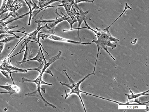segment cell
Instances as JSON below:
<instances>
[{"label": "cell", "mask_w": 149, "mask_h": 112, "mask_svg": "<svg viewBox=\"0 0 149 112\" xmlns=\"http://www.w3.org/2000/svg\"><path fill=\"white\" fill-rule=\"evenodd\" d=\"M84 22H85V24L86 27H80V28H79L78 29V37L80 38V40H81V39L80 36H79V30L81 29H90L91 31H93V32H95V36H96L97 38V40H96V41L95 40H93V41H92L93 43H95V44H97V49H98L97 54V60H96V61H95V67H94V70H93V72L95 73L97 61L98 60L99 52H100V49H104L113 59L114 60H115V61L116 60L115 58L109 52L108 49H107V47H110L113 49L114 48H115L116 47V45L115 44L112 43L111 41H113L114 43H118L119 39L113 37L111 36V34H110V33H107V32H103V31H102L101 29H99L97 27H95V29L97 30V31H95V29H92L91 27H90V26H88V24H87V22H86V20H85Z\"/></svg>", "instance_id": "obj_1"}, {"label": "cell", "mask_w": 149, "mask_h": 112, "mask_svg": "<svg viewBox=\"0 0 149 112\" xmlns=\"http://www.w3.org/2000/svg\"><path fill=\"white\" fill-rule=\"evenodd\" d=\"M61 54H62V51H59V52L57 55L53 56L52 57H51V58H50L48 60V61H46L45 59L44 60V67H43L42 71L41 73H40V74H39L38 77L35 80H29V79H26V78H24V77L22 78L23 81L34 82V83L36 84V86H37V88H36V90L35 91L32 92V93H30L25 94V95H27L28 96H34V97H38V98H40L43 101V102H44V104H45V105L46 107L51 106V107H52L53 108H56L54 105H53L52 104L50 103L49 102H48L47 101H46L45 100V99L44 98V97H43L41 93L40 89H41L43 90V91L44 93H45V88L44 89L43 88H41V85L45 84V85L52 86V84L47 83H46V82H45L43 81V73L46 72V73H48L49 74H50L52 76H53V74L52 73L51 70H50L48 69V67L51 65L52 63H53L54 62H55L57 60L59 59L60 56L61 55Z\"/></svg>", "instance_id": "obj_2"}, {"label": "cell", "mask_w": 149, "mask_h": 112, "mask_svg": "<svg viewBox=\"0 0 149 112\" xmlns=\"http://www.w3.org/2000/svg\"><path fill=\"white\" fill-rule=\"evenodd\" d=\"M64 71L65 72V73L66 74V76H67V77L68 79H69V84H67L64 83H62V82H60V83L62 85H63V86H66L68 87V88H69L71 89V92H70L69 94H67V92H66V90L65 91H66V97H65V99H66L68 98V97L70 96L71 95V94H76L78 95V96L80 98V100L81 101L82 105L83 106L84 109V110H85V112H86V108H85L84 104L83 101V99L81 98V95H80V94L81 93V90H80L79 87H80V84H81L85 79H86V78H88V77L91 76V75H95V73H94V72L90 73V74L88 75H86V76L83 79H82L81 80H80L78 82H75L71 77H70L68 76V74L66 72L65 70H64Z\"/></svg>", "instance_id": "obj_3"}, {"label": "cell", "mask_w": 149, "mask_h": 112, "mask_svg": "<svg viewBox=\"0 0 149 112\" xmlns=\"http://www.w3.org/2000/svg\"><path fill=\"white\" fill-rule=\"evenodd\" d=\"M24 17V15H20V17L17 18H15V19H10V20L7 22H3V20H0V34H11L14 35L15 36H17L15 34V32H20V33H22V34H26V32H25L24 31H22V29H24V27H22L21 29H19V30H17V31H12L11 29L14 28H16V27H18L19 26H12V27H8V24L10 22H13L15 20H17L19 19H22Z\"/></svg>", "instance_id": "obj_4"}, {"label": "cell", "mask_w": 149, "mask_h": 112, "mask_svg": "<svg viewBox=\"0 0 149 112\" xmlns=\"http://www.w3.org/2000/svg\"><path fill=\"white\" fill-rule=\"evenodd\" d=\"M66 20H67V18L61 16V18L59 19H58L57 17H56V19L54 20H43L42 17L39 20H36L35 22L37 24L40 23V24H44V26L41 27L42 29L45 28L47 30L50 31L52 33V34H54V29L56 26L60 22H62Z\"/></svg>", "instance_id": "obj_5"}, {"label": "cell", "mask_w": 149, "mask_h": 112, "mask_svg": "<svg viewBox=\"0 0 149 112\" xmlns=\"http://www.w3.org/2000/svg\"><path fill=\"white\" fill-rule=\"evenodd\" d=\"M74 7L76 9H77L76 10L78 11V12H76L74 13V17L76 18L77 21L78 22V28L63 29L62 31L63 32L78 29L79 28H80L82 22H83L84 21L86 20L87 19V18L86 17V14H88V12H90V10H88L86 12H84L83 10H81V6L78 5V4H74Z\"/></svg>", "instance_id": "obj_6"}, {"label": "cell", "mask_w": 149, "mask_h": 112, "mask_svg": "<svg viewBox=\"0 0 149 112\" xmlns=\"http://www.w3.org/2000/svg\"><path fill=\"white\" fill-rule=\"evenodd\" d=\"M59 2L62 4L60 5L48 6L46 9L48 8H54V7H64L67 14V16L74 14L76 12V9L74 7V0H59Z\"/></svg>", "instance_id": "obj_7"}, {"label": "cell", "mask_w": 149, "mask_h": 112, "mask_svg": "<svg viewBox=\"0 0 149 112\" xmlns=\"http://www.w3.org/2000/svg\"><path fill=\"white\" fill-rule=\"evenodd\" d=\"M39 35L40 37L42 39H45V38H48L51 40H54L56 41H63V42H66V43H71L72 44H84V45H87V44H91V43H81V42H79V41H72L70 39H66L63 37H59L58 36H54L52 34H44L42 32H39Z\"/></svg>", "instance_id": "obj_8"}, {"label": "cell", "mask_w": 149, "mask_h": 112, "mask_svg": "<svg viewBox=\"0 0 149 112\" xmlns=\"http://www.w3.org/2000/svg\"><path fill=\"white\" fill-rule=\"evenodd\" d=\"M37 1H38L37 4H36V6L33 7L35 9L32 12V16H33L32 19L34 18V17L40 11L44 10L45 8L46 9L48 6H49L50 4L54 2H59V0H37Z\"/></svg>", "instance_id": "obj_9"}, {"label": "cell", "mask_w": 149, "mask_h": 112, "mask_svg": "<svg viewBox=\"0 0 149 112\" xmlns=\"http://www.w3.org/2000/svg\"><path fill=\"white\" fill-rule=\"evenodd\" d=\"M38 27L36 29L34 32H31V33H26V34L28 36L27 39H24V41H26L28 42H33L32 41H34L36 43H38V38H37V34H38V32H40V29H42V27L41 26L42 24L38 23Z\"/></svg>", "instance_id": "obj_10"}, {"label": "cell", "mask_w": 149, "mask_h": 112, "mask_svg": "<svg viewBox=\"0 0 149 112\" xmlns=\"http://www.w3.org/2000/svg\"><path fill=\"white\" fill-rule=\"evenodd\" d=\"M15 1V0H3L2 7L0 8V16L6 12H10Z\"/></svg>", "instance_id": "obj_11"}, {"label": "cell", "mask_w": 149, "mask_h": 112, "mask_svg": "<svg viewBox=\"0 0 149 112\" xmlns=\"http://www.w3.org/2000/svg\"><path fill=\"white\" fill-rule=\"evenodd\" d=\"M0 88L7 90V91L9 93L10 96L13 94L19 93H20V87L18 85H16L15 84H13L12 85H6V86L0 85Z\"/></svg>", "instance_id": "obj_12"}, {"label": "cell", "mask_w": 149, "mask_h": 112, "mask_svg": "<svg viewBox=\"0 0 149 112\" xmlns=\"http://www.w3.org/2000/svg\"><path fill=\"white\" fill-rule=\"evenodd\" d=\"M24 43H25V46H26V49L24 50L25 53H24V55L23 60H22V61H16L15 62L16 63L22 64V62L26 61V60L31 59V58L32 56V53L31 52V50L32 49V47L30 45H29V42H28V41H24Z\"/></svg>", "instance_id": "obj_13"}, {"label": "cell", "mask_w": 149, "mask_h": 112, "mask_svg": "<svg viewBox=\"0 0 149 112\" xmlns=\"http://www.w3.org/2000/svg\"><path fill=\"white\" fill-rule=\"evenodd\" d=\"M39 46L40 48H39L38 52L37 55H36V57H34L33 58H31V59H29V60H26V61H24V62H22V63H24V62H28V61H31V60H36V61H37L38 62H39L40 64L42 63L44 61V60H45V58L44 57L43 54V52L42 51V49H41V48L40 46L39 45Z\"/></svg>", "instance_id": "obj_14"}, {"label": "cell", "mask_w": 149, "mask_h": 112, "mask_svg": "<svg viewBox=\"0 0 149 112\" xmlns=\"http://www.w3.org/2000/svg\"><path fill=\"white\" fill-rule=\"evenodd\" d=\"M129 91L130 92L131 94H124V95H126L127 97H128V100L127 102H129L130 101L133 100V99H137L138 97L141 96H149V94L147 93L148 92H149V90H147L145 92H144L143 93H141L135 94L132 92L130 88H129Z\"/></svg>", "instance_id": "obj_15"}, {"label": "cell", "mask_w": 149, "mask_h": 112, "mask_svg": "<svg viewBox=\"0 0 149 112\" xmlns=\"http://www.w3.org/2000/svg\"><path fill=\"white\" fill-rule=\"evenodd\" d=\"M26 5V4L24 0H17V1H15L14 3L13 4V6H12V9L10 10V12L16 13L21 7Z\"/></svg>", "instance_id": "obj_16"}, {"label": "cell", "mask_w": 149, "mask_h": 112, "mask_svg": "<svg viewBox=\"0 0 149 112\" xmlns=\"http://www.w3.org/2000/svg\"><path fill=\"white\" fill-rule=\"evenodd\" d=\"M61 12V14H62V15H63V16H64V17L67 18V20H67V21H68V22L69 23L70 27H71V29H72L73 24L75 23V22H78L76 18L75 17H74V15H69V16H67V15H64V14H63L62 12Z\"/></svg>", "instance_id": "obj_17"}, {"label": "cell", "mask_w": 149, "mask_h": 112, "mask_svg": "<svg viewBox=\"0 0 149 112\" xmlns=\"http://www.w3.org/2000/svg\"><path fill=\"white\" fill-rule=\"evenodd\" d=\"M17 38H21L19 36H13V37H10V36H8V37H6L4 39H2L0 41V43H7L10 42V41H14L15 39Z\"/></svg>", "instance_id": "obj_18"}, {"label": "cell", "mask_w": 149, "mask_h": 112, "mask_svg": "<svg viewBox=\"0 0 149 112\" xmlns=\"http://www.w3.org/2000/svg\"><path fill=\"white\" fill-rule=\"evenodd\" d=\"M126 107V109H128V110H130V109H133V110H135V109H142L140 108V106H136L135 105H129L128 104H123Z\"/></svg>", "instance_id": "obj_19"}, {"label": "cell", "mask_w": 149, "mask_h": 112, "mask_svg": "<svg viewBox=\"0 0 149 112\" xmlns=\"http://www.w3.org/2000/svg\"><path fill=\"white\" fill-rule=\"evenodd\" d=\"M95 0H74V4H78L81 2H87V3H93Z\"/></svg>", "instance_id": "obj_20"}, {"label": "cell", "mask_w": 149, "mask_h": 112, "mask_svg": "<svg viewBox=\"0 0 149 112\" xmlns=\"http://www.w3.org/2000/svg\"><path fill=\"white\" fill-rule=\"evenodd\" d=\"M1 72L4 75V76H5L7 78H9V72L7 71H5V70H1Z\"/></svg>", "instance_id": "obj_21"}, {"label": "cell", "mask_w": 149, "mask_h": 112, "mask_svg": "<svg viewBox=\"0 0 149 112\" xmlns=\"http://www.w3.org/2000/svg\"><path fill=\"white\" fill-rule=\"evenodd\" d=\"M9 35L8 34H0V40L5 38L6 37H8Z\"/></svg>", "instance_id": "obj_22"}, {"label": "cell", "mask_w": 149, "mask_h": 112, "mask_svg": "<svg viewBox=\"0 0 149 112\" xmlns=\"http://www.w3.org/2000/svg\"><path fill=\"white\" fill-rule=\"evenodd\" d=\"M4 48V43H0V55H1L3 50Z\"/></svg>", "instance_id": "obj_23"}, {"label": "cell", "mask_w": 149, "mask_h": 112, "mask_svg": "<svg viewBox=\"0 0 149 112\" xmlns=\"http://www.w3.org/2000/svg\"><path fill=\"white\" fill-rule=\"evenodd\" d=\"M9 93L8 92H0V94H8Z\"/></svg>", "instance_id": "obj_24"}, {"label": "cell", "mask_w": 149, "mask_h": 112, "mask_svg": "<svg viewBox=\"0 0 149 112\" xmlns=\"http://www.w3.org/2000/svg\"><path fill=\"white\" fill-rule=\"evenodd\" d=\"M0 56H1V55H0Z\"/></svg>", "instance_id": "obj_25"}]
</instances>
